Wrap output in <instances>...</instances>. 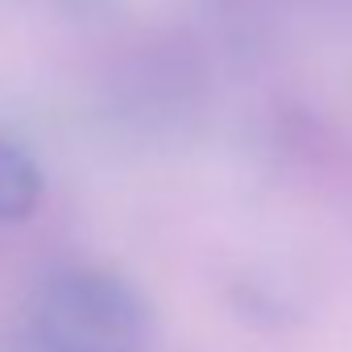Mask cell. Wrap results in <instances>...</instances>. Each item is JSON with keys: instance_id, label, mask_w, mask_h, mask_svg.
I'll use <instances>...</instances> for the list:
<instances>
[{"instance_id": "cell-2", "label": "cell", "mask_w": 352, "mask_h": 352, "mask_svg": "<svg viewBox=\"0 0 352 352\" xmlns=\"http://www.w3.org/2000/svg\"><path fill=\"white\" fill-rule=\"evenodd\" d=\"M46 195V174L38 157L13 141L0 137V224H25Z\"/></svg>"}, {"instance_id": "cell-3", "label": "cell", "mask_w": 352, "mask_h": 352, "mask_svg": "<svg viewBox=\"0 0 352 352\" xmlns=\"http://www.w3.org/2000/svg\"><path fill=\"white\" fill-rule=\"evenodd\" d=\"M38 5L67 21H108L120 9V0H38Z\"/></svg>"}, {"instance_id": "cell-1", "label": "cell", "mask_w": 352, "mask_h": 352, "mask_svg": "<svg viewBox=\"0 0 352 352\" xmlns=\"http://www.w3.org/2000/svg\"><path fill=\"white\" fill-rule=\"evenodd\" d=\"M25 340L42 352H149L153 311L120 270L58 261L30 290Z\"/></svg>"}]
</instances>
